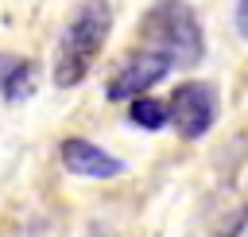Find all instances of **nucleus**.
<instances>
[{"instance_id":"nucleus-1","label":"nucleus","mask_w":248,"mask_h":237,"mask_svg":"<svg viewBox=\"0 0 248 237\" xmlns=\"http://www.w3.org/2000/svg\"><path fill=\"white\" fill-rule=\"evenodd\" d=\"M112 31V8L105 0H81L62 31L58 43V58H54V85L70 89L78 82H85V74L93 70L97 54L105 51V39Z\"/></svg>"},{"instance_id":"nucleus-2","label":"nucleus","mask_w":248,"mask_h":237,"mask_svg":"<svg viewBox=\"0 0 248 237\" xmlns=\"http://www.w3.org/2000/svg\"><path fill=\"white\" fill-rule=\"evenodd\" d=\"M140 39L147 51L170 58V66H198L205 54L202 19L186 0H155L140 19Z\"/></svg>"},{"instance_id":"nucleus-3","label":"nucleus","mask_w":248,"mask_h":237,"mask_svg":"<svg viewBox=\"0 0 248 237\" xmlns=\"http://www.w3.org/2000/svg\"><path fill=\"white\" fill-rule=\"evenodd\" d=\"M167 74H170V58L159 54V51L140 47V51H132V54L108 74L105 97H108V101H136V97H143V89H151V85L163 82Z\"/></svg>"},{"instance_id":"nucleus-4","label":"nucleus","mask_w":248,"mask_h":237,"mask_svg":"<svg viewBox=\"0 0 248 237\" xmlns=\"http://www.w3.org/2000/svg\"><path fill=\"white\" fill-rule=\"evenodd\" d=\"M170 124L182 140H202L217 120V89L209 82H182L170 93Z\"/></svg>"},{"instance_id":"nucleus-5","label":"nucleus","mask_w":248,"mask_h":237,"mask_svg":"<svg viewBox=\"0 0 248 237\" xmlns=\"http://www.w3.org/2000/svg\"><path fill=\"white\" fill-rule=\"evenodd\" d=\"M58 152H62V167L70 175H81V179H116V175H124V163L116 155H108L105 148H97L81 136L62 140Z\"/></svg>"},{"instance_id":"nucleus-6","label":"nucleus","mask_w":248,"mask_h":237,"mask_svg":"<svg viewBox=\"0 0 248 237\" xmlns=\"http://www.w3.org/2000/svg\"><path fill=\"white\" fill-rule=\"evenodd\" d=\"M35 93V62L23 54H0V97L4 101H27Z\"/></svg>"},{"instance_id":"nucleus-7","label":"nucleus","mask_w":248,"mask_h":237,"mask_svg":"<svg viewBox=\"0 0 248 237\" xmlns=\"http://www.w3.org/2000/svg\"><path fill=\"white\" fill-rule=\"evenodd\" d=\"M128 117H132V124H140V128H147V132H159L163 124H170V105L159 101V97H147V93H143V97L132 101Z\"/></svg>"},{"instance_id":"nucleus-8","label":"nucleus","mask_w":248,"mask_h":237,"mask_svg":"<svg viewBox=\"0 0 248 237\" xmlns=\"http://www.w3.org/2000/svg\"><path fill=\"white\" fill-rule=\"evenodd\" d=\"M236 27H240V35L248 39V0H240V4H236Z\"/></svg>"}]
</instances>
